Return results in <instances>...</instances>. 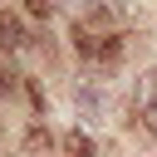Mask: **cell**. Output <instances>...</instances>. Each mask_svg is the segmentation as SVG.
Wrapping results in <instances>:
<instances>
[{"instance_id":"cell-1","label":"cell","mask_w":157,"mask_h":157,"mask_svg":"<svg viewBox=\"0 0 157 157\" xmlns=\"http://www.w3.org/2000/svg\"><path fill=\"white\" fill-rule=\"evenodd\" d=\"M29 44V34H25V25H20V15H10V10H0V49H10V54H20Z\"/></svg>"},{"instance_id":"cell-2","label":"cell","mask_w":157,"mask_h":157,"mask_svg":"<svg viewBox=\"0 0 157 157\" xmlns=\"http://www.w3.org/2000/svg\"><path fill=\"white\" fill-rule=\"evenodd\" d=\"M74 103L83 108V118H88V123H113V118H108V98H103L98 88H78V93H74Z\"/></svg>"},{"instance_id":"cell-3","label":"cell","mask_w":157,"mask_h":157,"mask_svg":"<svg viewBox=\"0 0 157 157\" xmlns=\"http://www.w3.org/2000/svg\"><path fill=\"white\" fill-rule=\"evenodd\" d=\"M74 49H78L83 59H98V49H103V34H93L88 25H74Z\"/></svg>"},{"instance_id":"cell-4","label":"cell","mask_w":157,"mask_h":157,"mask_svg":"<svg viewBox=\"0 0 157 157\" xmlns=\"http://www.w3.org/2000/svg\"><path fill=\"white\" fill-rule=\"evenodd\" d=\"M49 147H54V137L44 128H29L25 132V157H49Z\"/></svg>"},{"instance_id":"cell-5","label":"cell","mask_w":157,"mask_h":157,"mask_svg":"<svg viewBox=\"0 0 157 157\" xmlns=\"http://www.w3.org/2000/svg\"><path fill=\"white\" fill-rule=\"evenodd\" d=\"M64 152H69V157H98V152H93V137H88V132H78V128L64 137Z\"/></svg>"},{"instance_id":"cell-6","label":"cell","mask_w":157,"mask_h":157,"mask_svg":"<svg viewBox=\"0 0 157 157\" xmlns=\"http://www.w3.org/2000/svg\"><path fill=\"white\" fill-rule=\"evenodd\" d=\"M137 103L147 108V103H157V69H147L142 74V83H137Z\"/></svg>"},{"instance_id":"cell-7","label":"cell","mask_w":157,"mask_h":157,"mask_svg":"<svg viewBox=\"0 0 157 157\" xmlns=\"http://www.w3.org/2000/svg\"><path fill=\"white\" fill-rule=\"evenodd\" d=\"M123 59V44L113 39V34H103V49H98V64H118Z\"/></svg>"},{"instance_id":"cell-8","label":"cell","mask_w":157,"mask_h":157,"mask_svg":"<svg viewBox=\"0 0 157 157\" xmlns=\"http://www.w3.org/2000/svg\"><path fill=\"white\" fill-rule=\"evenodd\" d=\"M142 128L157 137V103H147V108H142Z\"/></svg>"},{"instance_id":"cell-9","label":"cell","mask_w":157,"mask_h":157,"mask_svg":"<svg viewBox=\"0 0 157 157\" xmlns=\"http://www.w3.org/2000/svg\"><path fill=\"white\" fill-rule=\"evenodd\" d=\"M25 10H29V15H39V20H44V15H49V0H25Z\"/></svg>"},{"instance_id":"cell-10","label":"cell","mask_w":157,"mask_h":157,"mask_svg":"<svg viewBox=\"0 0 157 157\" xmlns=\"http://www.w3.org/2000/svg\"><path fill=\"white\" fill-rule=\"evenodd\" d=\"M10 88H15V74H10V69H0V98H5Z\"/></svg>"}]
</instances>
